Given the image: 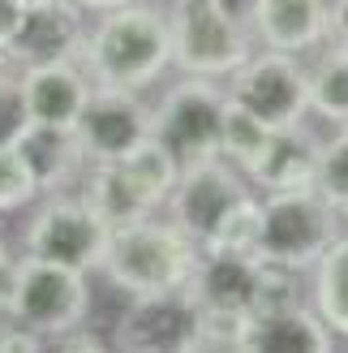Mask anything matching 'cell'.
Masks as SVG:
<instances>
[{
  "instance_id": "ba28073f",
  "label": "cell",
  "mask_w": 348,
  "mask_h": 353,
  "mask_svg": "<svg viewBox=\"0 0 348 353\" xmlns=\"http://www.w3.org/2000/svg\"><path fill=\"white\" fill-rule=\"evenodd\" d=\"M108 233L112 228L82 203L78 190L74 194L52 190L47 199L34 207V216L22 233V254L52 259V263H65V268H78V272H99Z\"/></svg>"
},
{
  "instance_id": "f546056e",
  "label": "cell",
  "mask_w": 348,
  "mask_h": 353,
  "mask_svg": "<svg viewBox=\"0 0 348 353\" xmlns=\"http://www.w3.org/2000/svg\"><path fill=\"white\" fill-rule=\"evenodd\" d=\"M327 43L348 52V0H327Z\"/></svg>"
},
{
  "instance_id": "e575fe53",
  "label": "cell",
  "mask_w": 348,
  "mask_h": 353,
  "mask_svg": "<svg viewBox=\"0 0 348 353\" xmlns=\"http://www.w3.org/2000/svg\"><path fill=\"white\" fill-rule=\"evenodd\" d=\"M155 5H164V9H168V5H177V0H155Z\"/></svg>"
},
{
  "instance_id": "3957f363",
  "label": "cell",
  "mask_w": 348,
  "mask_h": 353,
  "mask_svg": "<svg viewBox=\"0 0 348 353\" xmlns=\"http://www.w3.org/2000/svg\"><path fill=\"white\" fill-rule=\"evenodd\" d=\"M172 65L194 78L224 82L254 52V34L232 0H177L168 5Z\"/></svg>"
},
{
  "instance_id": "277c9868",
  "label": "cell",
  "mask_w": 348,
  "mask_h": 353,
  "mask_svg": "<svg viewBox=\"0 0 348 353\" xmlns=\"http://www.w3.org/2000/svg\"><path fill=\"white\" fill-rule=\"evenodd\" d=\"M344 233V220L314 185L258 194V245L254 259L284 263L292 272H309L323 250Z\"/></svg>"
},
{
  "instance_id": "ffe728a7",
  "label": "cell",
  "mask_w": 348,
  "mask_h": 353,
  "mask_svg": "<svg viewBox=\"0 0 348 353\" xmlns=\"http://www.w3.org/2000/svg\"><path fill=\"white\" fill-rule=\"evenodd\" d=\"M309 276V306L323 314V323L348 345V233H340L323 250V259L305 272Z\"/></svg>"
},
{
  "instance_id": "f1b7e54d",
  "label": "cell",
  "mask_w": 348,
  "mask_h": 353,
  "mask_svg": "<svg viewBox=\"0 0 348 353\" xmlns=\"http://www.w3.org/2000/svg\"><path fill=\"white\" fill-rule=\"evenodd\" d=\"M43 349H52L47 336L22 327L17 319H9V314H0V353H43Z\"/></svg>"
},
{
  "instance_id": "4fadbf2b",
  "label": "cell",
  "mask_w": 348,
  "mask_h": 353,
  "mask_svg": "<svg viewBox=\"0 0 348 353\" xmlns=\"http://www.w3.org/2000/svg\"><path fill=\"white\" fill-rule=\"evenodd\" d=\"M17 78H22L30 125H52V130H74L82 103L95 91V82L86 78V69H82L78 57L17 69Z\"/></svg>"
},
{
  "instance_id": "2e32d148",
  "label": "cell",
  "mask_w": 348,
  "mask_h": 353,
  "mask_svg": "<svg viewBox=\"0 0 348 353\" xmlns=\"http://www.w3.org/2000/svg\"><path fill=\"white\" fill-rule=\"evenodd\" d=\"M340 341L336 332L323 323V314L301 302L275 314H250L241 353H336Z\"/></svg>"
},
{
  "instance_id": "d4e9b609",
  "label": "cell",
  "mask_w": 348,
  "mask_h": 353,
  "mask_svg": "<svg viewBox=\"0 0 348 353\" xmlns=\"http://www.w3.org/2000/svg\"><path fill=\"white\" fill-rule=\"evenodd\" d=\"M258 245V190L237 199L224 220L215 224V233L202 241V250H228V254H254Z\"/></svg>"
},
{
  "instance_id": "836d02e7",
  "label": "cell",
  "mask_w": 348,
  "mask_h": 353,
  "mask_svg": "<svg viewBox=\"0 0 348 353\" xmlns=\"http://www.w3.org/2000/svg\"><path fill=\"white\" fill-rule=\"evenodd\" d=\"M9 65V57H5V48H0V69H5Z\"/></svg>"
},
{
  "instance_id": "e0dca14e",
  "label": "cell",
  "mask_w": 348,
  "mask_h": 353,
  "mask_svg": "<svg viewBox=\"0 0 348 353\" xmlns=\"http://www.w3.org/2000/svg\"><path fill=\"white\" fill-rule=\"evenodd\" d=\"M254 280H258V259L254 254H228V250H202L198 268L189 276L185 293L198 306H219V310H250L254 302Z\"/></svg>"
},
{
  "instance_id": "30bf717a",
  "label": "cell",
  "mask_w": 348,
  "mask_h": 353,
  "mask_svg": "<svg viewBox=\"0 0 348 353\" xmlns=\"http://www.w3.org/2000/svg\"><path fill=\"white\" fill-rule=\"evenodd\" d=\"M112 349L125 353H194L198 349V302L185 289L129 297L112 327Z\"/></svg>"
},
{
  "instance_id": "5b68a950",
  "label": "cell",
  "mask_w": 348,
  "mask_h": 353,
  "mask_svg": "<svg viewBox=\"0 0 348 353\" xmlns=\"http://www.w3.org/2000/svg\"><path fill=\"white\" fill-rule=\"evenodd\" d=\"M91 302H95L91 272L22 254L17 259V276H13V293H9L5 314L56 345L65 332H74V327L86 323Z\"/></svg>"
},
{
  "instance_id": "484cf974",
  "label": "cell",
  "mask_w": 348,
  "mask_h": 353,
  "mask_svg": "<svg viewBox=\"0 0 348 353\" xmlns=\"http://www.w3.org/2000/svg\"><path fill=\"white\" fill-rule=\"evenodd\" d=\"M246 327H250V310L198 306V349L194 353H241Z\"/></svg>"
},
{
  "instance_id": "8992f818",
  "label": "cell",
  "mask_w": 348,
  "mask_h": 353,
  "mask_svg": "<svg viewBox=\"0 0 348 353\" xmlns=\"http://www.w3.org/2000/svg\"><path fill=\"white\" fill-rule=\"evenodd\" d=\"M224 95L241 103L246 112H254L271 130L301 125L309 117V69L292 52H250L246 65H237L224 78Z\"/></svg>"
},
{
  "instance_id": "d6a6232c",
  "label": "cell",
  "mask_w": 348,
  "mask_h": 353,
  "mask_svg": "<svg viewBox=\"0 0 348 353\" xmlns=\"http://www.w3.org/2000/svg\"><path fill=\"white\" fill-rule=\"evenodd\" d=\"M78 9H86V13H108V9H116V5H129V0H74Z\"/></svg>"
},
{
  "instance_id": "8fae6325",
  "label": "cell",
  "mask_w": 348,
  "mask_h": 353,
  "mask_svg": "<svg viewBox=\"0 0 348 353\" xmlns=\"http://www.w3.org/2000/svg\"><path fill=\"white\" fill-rule=\"evenodd\" d=\"M74 138L86 155V164L120 160V155H129L138 143L151 138V103L142 99V91L95 86L74 121Z\"/></svg>"
},
{
  "instance_id": "7a4b0ae2",
  "label": "cell",
  "mask_w": 348,
  "mask_h": 353,
  "mask_svg": "<svg viewBox=\"0 0 348 353\" xmlns=\"http://www.w3.org/2000/svg\"><path fill=\"white\" fill-rule=\"evenodd\" d=\"M198 241L185 237L168 216H142L133 224H120L108 233L99 272L112 289L125 297H146V293H172L185 289L198 268Z\"/></svg>"
},
{
  "instance_id": "7402d4cb",
  "label": "cell",
  "mask_w": 348,
  "mask_h": 353,
  "mask_svg": "<svg viewBox=\"0 0 348 353\" xmlns=\"http://www.w3.org/2000/svg\"><path fill=\"white\" fill-rule=\"evenodd\" d=\"M267 134H271V125H263L254 112H246L241 103H232V99H224V121H219V155L228 164H237V168H246L254 155H258V147L267 143Z\"/></svg>"
},
{
  "instance_id": "5bb4252c",
  "label": "cell",
  "mask_w": 348,
  "mask_h": 353,
  "mask_svg": "<svg viewBox=\"0 0 348 353\" xmlns=\"http://www.w3.org/2000/svg\"><path fill=\"white\" fill-rule=\"evenodd\" d=\"M318 147H323V138L309 130L305 121L301 125H288V130H271L267 143L258 147V155L241 172H246V181L258 194H280V190L314 185Z\"/></svg>"
},
{
  "instance_id": "cb8c5ba5",
  "label": "cell",
  "mask_w": 348,
  "mask_h": 353,
  "mask_svg": "<svg viewBox=\"0 0 348 353\" xmlns=\"http://www.w3.org/2000/svg\"><path fill=\"white\" fill-rule=\"evenodd\" d=\"M305 272H292L284 263H267L258 259V280H254V302L250 314H275V310H288V306H301L305 302Z\"/></svg>"
},
{
  "instance_id": "83f0119b",
  "label": "cell",
  "mask_w": 348,
  "mask_h": 353,
  "mask_svg": "<svg viewBox=\"0 0 348 353\" xmlns=\"http://www.w3.org/2000/svg\"><path fill=\"white\" fill-rule=\"evenodd\" d=\"M30 125V112H26V95H22V78L17 69H0V147L17 143Z\"/></svg>"
},
{
  "instance_id": "1f68e13d",
  "label": "cell",
  "mask_w": 348,
  "mask_h": 353,
  "mask_svg": "<svg viewBox=\"0 0 348 353\" xmlns=\"http://www.w3.org/2000/svg\"><path fill=\"white\" fill-rule=\"evenodd\" d=\"M22 9H26V0H0V48L13 39L17 22H22Z\"/></svg>"
},
{
  "instance_id": "4dcf8cb0",
  "label": "cell",
  "mask_w": 348,
  "mask_h": 353,
  "mask_svg": "<svg viewBox=\"0 0 348 353\" xmlns=\"http://www.w3.org/2000/svg\"><path fill=\"white\" fill-rule=\"evenodd\" d=\"M13 276H17V254L9 250L5 233H0V314L9 306V293H13Z\"/></svg>"
},
{
  "instance_id": "9a60e30c",
  "label": "cell",
  "mask_w": 348,
  "mask_h": 353,
  "mask_svg": "<svg viewBox=\"0 0 348 353\" xmlns=\"http://www.w3.org/2000/svg\"><path fill=\"white\" fill-rule=\"evenodd\" d=\"M246 26L263 48L305 57L327 43V0H250Z\"/></svg>"
},
{
  "instance_id": "4316f807",
  "label": "cell",
  "mask_w": 348,
  "mask_h": 353,
  "mask_svg": "<svg viewBox=\"0 0 348 353\" xmlns=\"http://www.w3.org/2000/svg\"><path fill=\"white\" fill-rule=\"evenodd\" d=\"M39 181H34L30 164L22 160V151H17V143L0 147V216H9V211H22L30 207L34 199H39Z\"/></svg>"
},
{
  "instance_id": "ac0fdd59",
  "label": "cell",
  "mask_w": 348,
  "mask_h": 353,
  "mask_svg": "<svg viewBox=\"0 0 348 353\" xmlns=\"http://www.w3.org/2000/svg\"><path fill=\"white\" fill-rule=\"evenodd\" d=\"M82 194V203L95 211V216L108 224V228H120V224H133V220H142V216H155V207L142 190L133 185V176L125 172V164L120 160H103V164H86L82 176H78V185Z\"/></svg>"
},
{
  "instance_id": "7c38bea8",
  "label": "cell",
  "mask_w": 348,
  "mask_h": 353,
  "mask_svg": "<svg viewBox=\"0 0 348 353\" xmlns=\"http://www.w3.org/2000/svg\"><path fill=\"white\" fill-rule=\"evenodd\" d=\"M86 39V9L74 0H26L22 22L5 43L9 69H30L47 61H69L82 52Z\"/></svg>"
},
{
  "instance_id": "603a6c76",
  "label": "cell",
  "mask_w": 348,
  "mask_h": 353,
  "mask_svg": "<svg viewBox=\"0 0 348 353\" xmlns=\"http://www.w3.org/2000/svg\"><path fill=\"white\" fill-rule=\"evenodd\" d=\"M314 190L336 207V216L348 224V125H336L331 138H323Z\"/></svg>"
},
{
  "instance_id": "d6986e66",
  "label": "cell",
  "mask_w": 348,
  "mask_h": 353,
  "mask_svg": "<svg viewBox=\"0 0 348 353\" xmlns=\"http://www.w3.org/2000/svg\"><path fill=\"white\" fill-rule=\"evenodd\" d=\"M17 151L30 164L39 190H74L78 176L86 168V155L78 147L74 130H52V125H26V134L17 138Z\"/></svg>"
},
{
  "instance_id": "9c48e42d",
  "label": "cell",
  "mask_w": 348,
  "mask_h": 353,
  "mask_svg": "<svg viewBox=\"0 0 348 353\" xmlns=\"http://www.w3.org/2000/svg\"><path fill=\"white\" fill-rule=\"evenodd\" d=\"M246 194H254L246 172L237 164H228L224 155H206V160L181 164V176H177V185H172L164 207H168V220L177 224L185 237H194L198 250H202V241L215 233L224 211L237 199H246Z\"/></svg>"
},
{
  "instance_id": "6da1fadb",
  "label": "cell",
  "mask_w": 348,
  "mask_h": 353,
  "mask_svg": "<svg viewBox=\"0 0 348 353\" xmlns=\"http://www.w3.org/2000/svg\"><path fill=\"white\" fill-rule=\"evenodd\" d=\"M78 61L95 86L146 91L172 69L168 9L146 5V0H129V5L99 13V22L86 26Z\"/></svg>"
},
{
  "instance_id": "52a82bcc",
  "label": "cell",
  "mask_w": 348,
  "mask_h": 353,
  "mask_svg": "<svg viewBox=\"0 0 348 353\" xmlns=\"http://www.w3.org/2000/svg\"><path fill=\"white\" fill-rule=\"evenodd\" d=\"M224 86L215 78L185 74L168 86L151 108V138L172 151L177 164H194L206 155H219V121H224Z\"/></svg>"
},
{
  "instance_id": "44dd1931",
  "label": "cell",
  "mask_w": 348,
  "mask_h": 353,
  "mask_svg": "<svg viewBox=\"0 0 348 353\" xmlns=\"http://www.w3.org/2000/svg\"><path fill=\"white\" fill-rule=\"evenodd\" d=\"M305 69H309V117L327 121V125H348V52L327 43V52Z\"/></svg>"
}]
</instances>
